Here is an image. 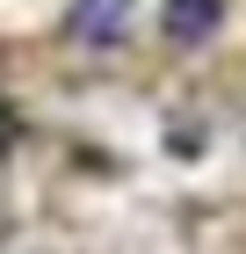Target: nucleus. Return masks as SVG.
I'll list each match as a JSON object with an SVG mask.
<instances>
[{
	"label": "nucleus",
	"instance_id": "f257e3e1",
	"mask_svg": "<svg viewBox=\"0 0 246 254\" xmlns=\"http://www.w3.org/2000/svg\"><path fill=\"white\" fill-rule=\"evenodd\" d=\"M123 29H131V0H80L73 7V37L80 44H123Z\"/></svg>",
	"mask_w": 246,
	"mask_h": 254
},
{
	"label": "nucleus",
	"instance_id": "f03ea898",
	"mask_svg": "<svg viewBox=\"0 0 246 254\" xmlns=\"http://www.w3.org/2000/svg\"><path fill=\"white\" fill-rule=\"evenodd\" d=\"M217 15H225V0H167L159 7V37L167 44H203L217 29Z\"/></svg>",
	"mask_w": 246,
	"mask_h": 254
}]
</instances>
